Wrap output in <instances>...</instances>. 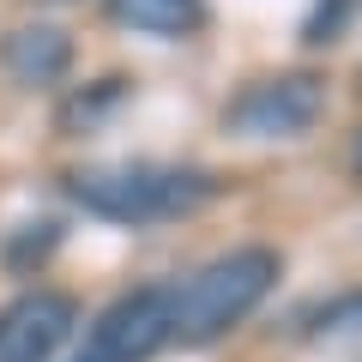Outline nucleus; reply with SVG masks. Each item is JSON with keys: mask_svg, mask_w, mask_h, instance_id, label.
<instances>
[{"mask_svg": "<svg viewBox=\"0 0 362 362\" xmlns=\"http://www.w3.org/2000/svg\"><path fill=\"white\" fill-rule=\"evenodd\" d=\"M66 194L109 223H157L199 211L218 194V175L187 163H90L66 175Z\"/></svg>", "mask_w": 362, "mask_h": 362, "instance_id": "nucleus-1", "label": "nucleus"}, {"mask_svg": "<svg viewBox=\"0 0 362 362\" xmlns=\"http://www.w3.org/2000/svg\"><path fill=\"white\" fill-rule=\"evenodd\" d=\"M278 284V254L272 247H230L211 266H199L187 284L169 290V320L175 344H211L230 326H242Z\"/></svg>", "mask_w": 362, "mask_h": 362, "instance_id": "nucleus-2", "label": "nucleus"}, {"mask_svg": "<svg viewBox=\"0 0 362 362\" xmlns=\"http://www.w3.org/2000/svg\"><path fill=\"white\" fill-rule=\"evenodd\" d=\"M326 115V85L314 73H272L254 78L223 103V133L235 139H302Z\"/></svg>", "mask_w": 362, "mask_h": 362, "instance_id": "nucleus-3", "label": "nucleus"}, {"mask_svg": "<svg viewBox=\"0 0 362 362\" xmlns=\"http://www.w3.org/2000/svg\"><path fill=\"white\" fill-rule=\"evenodd\" d=\"M175 338V320H169V290L145 284L115 296L97 320H90L85 344L73 350V362H151L157 350Z\"/></svg>", "mask_w": 362, "mask_h": 362, "instance_id": "nucleus-4", "label": "nucleus"}, {"mask_svg": "<svg viewBox=\"0 0 362 362\" xmlns=\"http://www.w3.org/2000/svg\"><path fill=\"white\" fill-rule=\"evenodd\" d=\"M78 302L61 290H25L0 308V362H54V350L73 338Z\"/></svg>", "mask_w": 362, "mask_h": 362, "instance_id": "nucleus-5", "label": "nucleus"}, {"mask_svg": "<svg viewBox=\"0 0 362 362\" xmlns=\"http://www.w3.org/2000/svg\"><path fill=\"white\" fill-rule=\"evenodd\" d=\"M0 66L18 85H54L73 66V42H66L61 25H18L0 37Z\"/></svg>", "mask_w": 362, "mask_h": 362, "instance_id": "nucleus-6", "label": "nucleus"}, {"mask_svg": "<svg viewBox=\"0 0 362 362\" xmlns=\"http://www.w3.org/2000/svg\"><path fill=\"white\" fill-rule=\"evenodd\" d=\"M109 18L139 37H163V42H181L206 25V0H103Z\"/></svg>", "mask_w": 362, "mask_h": 362, "instance_id": "nucleus-7", "label": "nucleus"}, {"mask_svg": "<svg viewBox=\"0 0 362 362\" xmlns=\"http://www.w3.org/2000/svg\"><path fill=\"white\" fill-rule=\"evenodd\" d=\"M326 338H350V332H362V296H350V302H338V308H326Z\"/></svg>", "mask_w": 362, "mask_h": 362, "instance_id": "nucleus-8", "label": "nucleus"}]
</instances>
